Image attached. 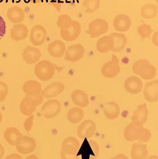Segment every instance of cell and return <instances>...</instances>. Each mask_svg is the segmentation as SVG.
<instances>
[{"label": "cell", "instance_id": "obj_20", "mask_svg": "<svg viewBox=\"0 0 158 159\" xmlns=\"http://www.w3.org/2000/svg\"><path fill=\"white\" fill-rule=\"evenodd\" d=\"M130 18L125 14L118 15L113 21V26L117 31L125 32L130 30L131 26Z\"/></svg>", "mask_w": 158, "mask_h": 159}, {"label": "cell", "instance_id": "obj_48", "mask_svg": "<svg viewBox=\"0 0 158 159\" xmlns=\"http://www.w3.org/2000/svg\"><path fill=\"white\" fill-rule=\"evenodd\" d=\"M4 0H0V3L2 2H3Z\"/></svg>", "mask_w": 158, "mask_h": 159}, {"label": "cell", "instance_id": "obj_39", "mask_svg": "<svg viewBox=\"0 0 158 159\" xmlns=\"http://www.w3.org/2000/svg\"><path fill=\"white\" fill-rule=\"evenodd\" d=\"M60 157L61 159H80L79 155H70L60 151Z\"/></svg>", "mask_w": 158, "mask_h": 159}, {"label": "cell", "instance_id": "obj_22", "mask_svg": "<svg viewBox=\"0 0 158 159\" xmlns=\"http://www.w3.org/2000/svg\"><path fill=\"white\" fill-rule=\"evenodd\" d=\"M149 155L147 145L145 144L135 143L131 149L132 159H146Z\"/></svg>", "mask_w": 158, "mask_h": 159}, {"label": "cell", "instance_id": "obj_16", "mask_svg": "<svg viewBox=\"0 0 158 159\" xmlns=\"http://www.w3.org/2000/svg\"><path fill=\"white\" fill-rule=\"evenodd\" d=\"M142 80L136 76H132L128 77L125 80L124 87L125 90L133 95L138 94L142 91L143 88Z\"/></svg>", "mask_w": 158, "mask_h": 159}, {"label": "cell", "instance_id": "obj_43", "mask_svg": "<svg viewBox=\"0 0 158 159\" xmlns=\"http://www.w3.org/2000/svg\"><path fill=\"white\" fill-rule=\"evenodd\" d=\"M153 43L156 45H158V32L154 34L153 37Z\"/></svg>", "mask_w": 158, "mask_h": 159}, {"label": "cell", "instance_id": "obj_21", "mask_svg": "<svg viewBox=\"0 0 158 159\" xmlns=\"http://www.w3.org/2000/svg\"><path fill=\"white\" fill-rule=\"evenodd\" d=\"M29 30L23 24L18 23L13 26L10 31V37L14 41L19 42L26 39L28 36Z\"/></svg>", "mask_w": 158, "mask_h": 159}, {"label": "cell", "instance_id": "obj_36", "mask_svg": "<svg viewBox=\"0 0 158 159\" xmlns=\"http://www.w3.org/2000/svg\"><path fill=\"white\" fill-rule=\"evenodd\" d=\"M8 93L7 84L3 81H0V102L4 101Z\"/></svg>", "mask_w": 158, "mask_h": 159}, {"label": "cell", "instance_id": "obj_40", "mask_svg": "<svg viewBox=\"0 0 158 159\" xmlns=\"http://www.w3.org/2000/svg\"><path fill=\"white\" fill-rule=\"evenodd\" d=\"M5 159H23L20 155L17 154H12L7 156Z\"/></svg>", "mask_w": 158, "mask_h": 159}, {"label": "cell", "instance_id": "obj_8", "mask_svg": "<svg viewBox=\"0 0 158 159\" xmlns=\"http://www.w3.org/2000/svg\"><path fill=\"white\" fill-rule=\"evenodd\" d=\"M120 71L119 61L115 54H112L111 60L105 63L101 69L103 76L109 79L117 77Z\"/></svg>", "mask_w": 158, "mask_h": 159}, {"label": "cell", "instance_id": "obj_47", "mask_svg": "<svg viewBox=\"0 0 158 159\" xmlns=\"http://www.w3.org/2000/svg\"><path fill=\"white\" fill-rule=\"evenodd\" d=\"M2 115L0 111V123L2 122Z\"/></svg>", "mask_w": 158, "mask_h": 159}, {"label": "cell", "instance_id": "obj_5", "mask_svg": "<svg viewBox=\"0 0 158 159\" xmlns=\"http://www.w3.org/2000/svg\"><path fill=\"white\" fill-rule=\"evenodd\" d=\"M81 31V26L79 21L72 20L67 25L60 29V35L63 40L71 42L78 39Z\"/></svg>", "mask_w": 158, "mask_h": 159}, {"label": "cell", "instance_id": "obj_10", "mask_svg": "<svg viewBox=\"0 0 158 159\" xmlns=\"http://www.w3.org/2000/svg\"><path fill=\"white\" fill-rule=\"evenodd\" d=\"M96 129V124L93 120H86L79 125L77 134L79 138L82 140L90 139L94 135Z\"/></svg>", "mask_w": 158, "mask_h": 159}, {"label": "cell", "instance_id": "obj_31", "mask_svg": "<svg viewBox=\"0 0 158 159\" xmlns=\"http://www.w3.org/2000/svg\"><path fill=\"white\" fill-rule=\"evenodd\" d=\"M157 13V7L153 4L145 5L141 9L142 16L147 19H154L156 16Z\"/></svg>", "mask_w": 158, "mask_h": 159}, {"label": "cell", "instance_id": "obj_23", "mask_svg": "<svg viewBox=\"0 0 158 159\" xmlns=\"http://www.w3.org/2000/svg\"><path fill=\"white\" fill-rule=\"evenodd\" d=\"M71 99L75 105L82 108L87 107L90 103L88 95L85 92L81 90L73 91L71 94Z\"/></svg>", "mask_w": 158, "mask_h": 159}, {"label": "cell", "instance_id": "obj_13", "mask_svg": "<svg viewBox=\"0 0 158 159\" xmlns=\"http://www.w3.org/2000/svg\"><path fill=\"white\" fill-rule=\"evenodd\" d=\"M149 116V111L146 103L138 106L134 112L131 117L132 123L138 126H143L147 122Z\"/></svg>", "mask_w": 158, "mask_h": 159}, {"label": "cell", "instance_id": "obj_33", "mask_svg": "<svg viewBox=\"0 0 158 159\" xmlns=\"http://www.w3.org/2000/svg\"><path fill=\"white\" fill-rule=\"evenodd\" d=\"M152 31L153 30L151 26L145 23L140 25L137 28L138 34L141 36L143 41L147 38H149Z\"/></svg>", "mask_w": 158, "mask_h": 159}, {"label": "cell", "instance_id": "obj_6", "mask_svg": "<svg viewBox=\"0 0 158 159\" xmlns=\"http://www.w3.org/2000/svg\"><path fill=\"white\" fill-rule=\"evenodd\" d=\"M15 146L19 153L22 155H27L35 151L36 142L32 137L22 135L16 140Z\"/></svg>", "mask_w": 158, "mask_h": 159}, {"label": "cell", "instance_id": "obj_12", "mask_svg": "<svg viewBox=\"0 0 158 159\" xmlns=\"http://www.w3.org/2000/svg\"><path fill=\"white\" fill-rule=\"evenodd\" d=\"M85 49L82 45L80 44L72 45L68 48L65 59L70 62H77L83 57Z\"/></svg>", "mask_w": 158, "mask_h": 159}, {"label": "cell", "instance_id": "obj_37", "mask_svg": "<svg viewBox=\"0 0 158 159\" xmlns=\"http://www.w3.org/2000/svg\"><path fill=\"white\" fill-rule=\"evenodd\" d=\"M33 120H34V116L33 115L29 116L25 120L23 126L25 130L28 133L32 129L33 125Z\"/></svg>", "mask_w": 158, "mask_h": 159}, {"label": "cell", "instance_id": "obj_35", "mask_svg": "<svg viewBox=\"0 0 158 159\" xmlns=\"http://www.w3.org/2000/svg\"><path fill=\"white\" fill-rule=\"evenodd\" d=\"M71 20L72 19L69 16L67 15H62L58 17L57 25L58 28L61 29L67 25Z\"/></svg>", "mask_w": 158, "mask_h": 159}, {"label": "cell", "instance_id": "obj_30", "mask_svg": "<svg viewBox=\"0 0 158 159\" xmlns=\"http://www.w3.org/2000/svg\"><path fill=\"white\" fill-rule=\"evenodd\" d=\"M84 113L79 107H74L70 109L67 114L68 120L72 124H77L80 122L84 117Z\"/></svg>", "mask_w": 158, "mask_h": 159}, {"label": "cell", "instance_id": "obj_3", "mask_svg": "<svg viewBox=\"0 0 158 159\" xmlns=\"http://www.w3.org/2000/svg\"><path fill=\"white\" fill-rule=\"evenodd\" d=\"M34 71L38 79L42 81H46L53 77L55 69L52 62L48 60H42L36 64Z\"/></svg>", "mask_w": 158, "mask_h": 159}, {"label": "cell", "instance_id": "obj_2", "mask_svg": "<svg viewBox=\"0 0 158 159\" xmlns=\"http://www.w3.org/2000/svg\"><path fill=\"white\" fill-rule=\"evenodd\" d=\"M133 71L136 75L146 80L153 79L156 75V67L146 59L138 60L134 63Z\"/></svg>", "mask_w": 158, "mask_h": 159}, {"label": "cell", "instance_id": "obj_18", "mask_svg": "<svg viewBox=\"0 0 158 159\" xmlns=\"http://www.w3.org/2000/svg\"><path fill=\"white\" fill-rule=\"evenodd\" d=\"M144 98L149 102H154L158 99V80L147 82L145 86L143 92Z\"/></svg>", "mask_w": 158, "mask_h": 159}, {"label": "cell", "instance_id": "obj_14", "mask_svg": "<svg viewBox=\"0 0 158 159\" xmlns=\"http://www.w3.org/2000/svg\"><path fill=\"white\" fill-rule=\"evenodd\" d=\"M41 56V50L39 48L31 46H28L22 51V58L29 65L35 64L38 62Z\"/></svg>", "mask_w": 158, "mask_h": 159}, {"label": "cell", "instance_id": "obj_9", "mask_svg": "<svg viewBox=\"0 0 158 159\" xmlns=\"http://www.w3.org/2000/svg\"><path fill=\"white\" fill-rule=\"evenodd\" d=\"M61 103L55 99L49 100L45 102L41 108V112L44 117L52 119L56 116L61 111Z\"/></svg>", "mask_w": 158, "mask_h": 159}, {"label": "cell", "instance_id": "obj_11", "mask_svg": "<svg viewBox=\"0 0 158 159\" xmlns=\"http://www.w3.org/2000/svg\"><path fill=\"white\" fill-rule=\"evenodd\" d=\"M47 32L45 28L41 25L32 27L30 34V40L34 46H40L44 43L46 40Z\"/></svg>", "mask_w": 158, "mask_h": 159}, {"label": "cell", "instance_id": "obj_46", "mask_svg": "<svg viewBox=\"0 0 158 159\" xmlns=\"http://www.w3.org/2000/svg\"><path fill=\"white\" fill-rule=\"evenodd\" d=\"M146 159H158V156H156V155H152V156L147 157Z\"/></svg>", "mask_w": 158, "mask_h": 159}, {"label": "cell", "instance_id": "obj_4", "mask_svg": "<svg viewBox=\"0 0 158 159\" xmlns=\"http://www.w3.org/2000/svg\"><path fill=\"white\" fill-rule=\"evenodd\" d=\"M42 95L36 97H32L26 95L25 98L21 100L19 105L20 112L25 116L32 115L36 110L37 106H40L43 102Z\"/></svg>", "mask_w": 158, "mask_h": 159}, {"label": "cell", "instance_id": "obj_25", "mask_svg": "<svg viewBox=\"0 0 158 159\" xmlns=\"http://www.w3.org/2000/svg\"><path fill=\"white\" fill-rule=\"evenodd\" d=\"M6 16L11 22L15 24L20 23L24 20L25 13L21 7L17 6L11 7L8 9Z\"/></svg>", "mask_w": 158, "mask_h": 159}, {"label": "cell", "instance_id": "obj_44", "mask_svg": "<svg viewBox=\"0 0 158 159\" xmlns=\"http://www.w3.org/2000/svg\"><path fill=\"white\" fill-rule=\"evenodd\" d=\"M26 2L32 3H38L41 2V0H24Z\"/></svg>", "mask_w": 158, "mask_h": 159}, {"label": "cell", "instance_id": "obj_32", "mask_svg": "<svg viewBox=\"0 0 158 159\" xmlns=\"http://www.w3.org/2000/svg\"><path fill=\"white\" fill-rule=\"evenodd\" d=\"M101 0H84L83 5L84 7H87L85 12L87 13H92L95 12L100 7Z\"/></svg>", "mask_w": 158, "mask_h": 159}, {"label": "cell", "instance_id": "obj_28", "mask_svg": "<svg viewBox=\"0 0 158 159\" xmlns=\"http://www.w3.org/2000/svg\"><path fill=\"white\" fill-rule=\"evenodd\" d=\"M114 46L113 38L109 35H105L98 39L96 43L97 51L101 53H106L111 51Z\"/></svg>", "mask_w": 158, "mask_h": 159}, {"label": "cell", "instance_id": "obj_29", "mask_svg": "<svg viewBox=\"0 0 158 159\" xmlns=\"http://www.w3.org/2000/svg\"><path fill=\"white\" fill-rule=\"evenodd\" d=\"M23 134L19 130L15 127H8L4 132V137L6 143L12 146H15L16 140Z\"/></svg>", "mask_w": 158, "mask_h": 159}, {"label": "cell", "instance_id": "obj_17", "mask_svg": "<svg viewBox=\"0 0 158 159\" xmlns=\"http://www.w3.org/2000/svg\"><path fill=\"white\" fill-rule=\"evenodd\" d=\"M65 89V85L62 82H53L42 90L41 94L44 98L46 99L54 98L60 95L64 91Z\"/></svg>", "mask_w": 158, "mask_h": 159}, {"label": "cell", "instance_id": "obj_15", "mask_svg": "<svg viewBox=\"0 0 158 159\" xmlns=\"http://www.w3.org/2000/svg\"><path fill=\"white\" fill-rule=\"evenodd\" d=\"M80 148L79 140L73 136L66 138L63 141L61 151L70 155H78Z\"/></svg>", "mask_w": 158, "mask_h": 159}, {"label": "cell", "instance_id": "obj_34", "mask_svg": "<svg viewBox=\"0 0 158 159\" xmlns=\"http://www.w3.org/2000/svg\"><path fill=\"white\" fill-rule=\"evenodd\" d=\"M88 144L91 149L89 159H97L100 151L98 143L94 140L91 139L88 141Z\"/></svg>", "mask_w": 158, "mask_h": 159}, {"label": "cell", "instance_id": "obj_27", "mask_svg": "<svg viewBox=\"0 0 158 159\" xmlns=\"http://www.w3.org/2000/svg\"><path fill=\"white\" fill-rule=\"evenodd\" d=\"M113 39L114 46L111 51L114 52H120L126 48L128 39L123 34L113 33L109 35Z\"/></svg>", "mask_w": 158, "mask_h": 159}, {"label": "cell", "instance_id": "obj_19", "mask_svg": "<svg viewBox=\"0 0 158 159\" xmlns=\"http://www.w3.org/2000/svg\"><path fill=\"white\" fill-rule=\"evenodd\" d=\"M23 92L26 95L32 97H36L41 95L42 86L36 80H29L26 81L22 87Z\"/></svg>", "mask_w": 158, "mask_h": 159}, {"label": "cell", "instance_id": "obj_42", "mask_svg": "<svg viewBox=\"0 0 158 159\" xmlns=\"http://www.w3.org/2000/svg\"><path fill=\"white\" fill-rule=\"evenodd\" d=\"M5 155V148L1 144H0V159L3 157Z\"/></svg>", "mask_w": 158, "mask_h": 159}, {"label": "cell", "instance_id": "obj_38", "mask_svg": "<svg viewBox=\"0 0 158 159\" xmlns=\"http://www.w3.org/2000/svg\"><path fill=\"white\" fill-rule=\"evenodd\" d=\"M6 32V25L3 18L0 16V40L4 36Z\"/></svg>", "mask_w": 158, "mask_h": 159}, {"label": "cell", "instance_id": "obj_41", "mask_svg": "<svg viewBox=\"0 0 158 159\" xmlns=\"http://www.w3.org/2000/svg\"><path fill=\"white\" fill-rule=\"evenodd\" d=\"M109 159H129L126 155L123 154H119L115 157L110 158Z\"/></svg>", "mask_w": 158, "mask_h": 159}, {"label": "cell", "instance_id": "obj_1", "mask_svg": "<svg viewBox=\"0 0 158 159\" xmlns=\"http://www.w3.org/2000/svg\"><path fill=\"white\" fill-rule=\"evenodd\" d=\"M124 139L129 142L137 141L141 143H148L152 138V133L150 130L138 126L133 123H130L124 131Z\"/></svg>", "mask_w": 158, "mask_h": 159}, {"label": "cell", "instance_id": "obj_24", "mask_svg": "<svg viewBox=\"0 0 158 159\" xmlns=\"http://www.w3.org/2000/svg\"><path fill=\"white\" fill-rule=\"evenodd\" d=\"M47 50L50 55L53 57L60 58L65 54L66 44L62 41L56 40L48 45Z\"/></svg>", "mask_w": 158, "mask_h": 159}, {"label": "cell", "instance_id": "obj_45", "mask_svg": "<svg viewBox=\"0 0 158 159\" xmlns=\"http://www.w3.org/2000/svg\"><path fill=\"white\" fill-rule=\"evenodd\" d=\"M25 159H40L37 156L34 155H32L30 156H28Z\"/></svg>", "mask_w": 158, "mask_h": 159}, {"label": "cell", "instance_id": "obj_7", "mask_svg": "<svg viewBox=\"0 0 158 159\" xmlns=\"http://www.w3.org/2000/svg\"><path fill=\"white\" fill-rule=\"evenodd\" d=\"M109 30L107 21L102 18H96L89 24V30L86 31L87 34L92 38H96L105 34Z\"/></svg>", "mask_w": 158, "mask_h": 159}, {"label": "cell", "instance_id": "obj_26", "mask_svg": "<svg viewBox=\"0 0 158 159\" xmlns=\"http://www.w3.org/2000/svg\"><path fill=\"white\" fill-rule=\"evenodd\" d=\"M104 114L107 118L110 120L117 119L120 114V107L117 103L114 102H110L104 105Z\"/></svg>", "mask_w": 158, "mask_h": 159}]
</instances>
